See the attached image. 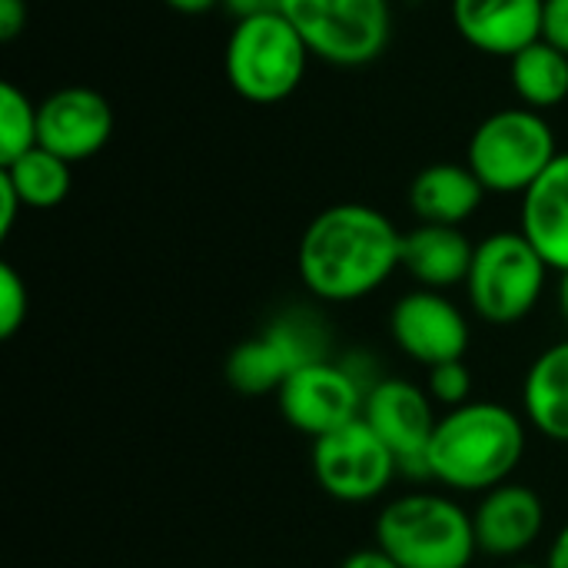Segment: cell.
Returning a JSON list of instances; mask_svg holds the SVG:
<instances>
[{
    "mask_svg": "<svg viewBox=\"0 0 568 568\" xmlns=\"http://www.w3.org/2000/svg\"><path fill=\"white\" fill-rule=\"evenodd\" d=\"M403 270L399 226L369 203L320 210L300 236L296 273L323 303H356L383 290Z\"/></svg>",
    "mask_w": 568,
    "mask_h": 568,
    "instance_id": "1",
    "label": "cell"
},
{
    "mask_svg": "<svg viewBox=\"0 0 568 568\" xmlns=\"http://www.w3.org/2000/svg\"><path fill=\"white\" fill-rule=\"evenodd\" d=\"M526 446V416L503 403L473 399L439 416L426 449V479L449 493L483 496L516 476Z\"/></svg>",
    "mask_w": 568,
    "mask_h": 568,
    "instance_id": "2",
    "label": "cell"
},
{
    "mask_svg": "<svg viewBox=\"0 0 568 568\" xmlns=\"http://www.w3.org/2000/svg\"><path fill=\"white\" fill-rule=\"evenodd\" d=\"M376 546L403 568H469L479 546L473 513L446 493H403L376 516Z\"/></svg>",
    "mask_w": 568,
    "mask_h": 568,
    "instance_id": "3",
    "label": "cell"
},
{
    "mask_svg": "<svg viewBox=\"0 0 568 568\" xmlns=\"http://www.w3.org/2000/svg\"><path fill=\"white\" fill-rule=\"evenodd\" d=\"M310 60L306 40L283 10H276L233 23L223 47V77L246 103L273 106L303 87Z\"/></svg>",
    "mask_w": 568,
    "mask_h": 568,
    "instance_id": "4",
    "label": "cell"
},
{
    "mask_svg": "<svg viewBox=\"0 0 568 568\" xmlns=\"http://www.w3.org/2000/svg\"><path fill=\"white\" fill-rule=\"evenodd\" d=\"M559 140L546 113L503 106L479 120L466 143V163L496 196H523L559 156Z\"/></svg>",
    "mask_w": 568,
    "mask_h": 568,
    "instance_id": "5",
    "label": "cell"
},
{
    "mask_svg": "<svg viewBox=\"0 0 568 568\" xmlns=\"http://www.w3.org/2000/svg\"><path fill=\"white\" fill-rule=\"evenodd\" d=\"M549 263L519 230H496L476 243L466 276V300L489 326L523 323L542 300Z\"/></svg>",
    "mask_w": 568,
    "mask_h": 568,
    "instance_id": "6",
    "label": "cell"
},
{
    "mask_svg": "<svg viewBox=\"0 0 568 568\" xmlns=\"http://www.w3.org/2000/svg\"><path fill=\"white\" fill-rule=\"evenodd\" d=\"M283 17L329 67L376 63L393 40V0H283Z\"/></svg>",
    "mask_w": 568,
    "mask_h": 568,
    "instance_id": "7",
    "label": "cell"
},
{
    "mask_svg": "<svg viewBox=\"0 0 568 568\" xmlns=\"http://www.w3.org/2000/svg\"><path fill=\"white\" fill-rule=\"evenodd\" d=\"M313 476L320 489L346 506H366L389 493L399 463L366 419L313 439Z\"/></svg>",
    "mask_w": 568,
    "mask_h": 568,
    "instance_id": "8",
    "label": "cell"
},
{
    "mask_svg": "<svg viewBox=\"0 0 568 568\" xmlns=\"http://www.w3.org/2000/svg\"><path fill=\"white\" fill-rule=\"evenodd\" d=\"M326 359V339L306 313L273 320L253 339L226 356V383L243 396H276L280 386L306 363Z\"/></svg>",
    "mask_w": 568,
    "mask_h": 568,
    "instance_id": "9",
    "label": "cell"
},
{
    "mask_svg": "<svg viewBox=\"0 0 568 568\" xmlns=\"http://www.w3.org/2000/svg\"><path fill=\"white\" fill-rule=\"evenodd\" d=\"M366 379L349 363L316 359L296 369L276 393L280 416L303 436H326L339 426L363 419Z\"/></svg>",
    "mask_w": 568,
    "mask_h": 568,
    "instance_id": "10",
    "label": "cell"
},
{
    "mask_svg": "<svg viewBox=\"0 0 568 568\" xmlns=\"http://www.w3.org/2000/svg\"><path fill=\"white\" fill-rule=\"evenodd\" d=\"M363 419L389 446L399 463V476L426 479V449L436 433V403L426 386L399 376H383L369 386Z\"/></svg>",
    "mask_w": 568,
    "mask_h": 568,
    "instance_id": "11",
    "label": "cell"
},
{
    "mask_svg": "<svg viewBox=\"0 0 568 568\" xmlns=\"http://www.w3.org/2000/svg\"><path fill=\"white\" fill-rule=\"evenodd\" d=\"M389 336L399 353L426 369L439 363H456L469 349V320L439 290H409L396 300L389 313Z\"/></svg>",
    "mask_w": 568,
    "mask_h": 568,
    "instance_id": "12",
    "label": "cell"
},
{
    "mask_svg": "<svg viewBox=\"0 0 568 568\" xmlns=\"http://www.w3.org/2000/svg\"><path fill=\"white\" fill-rule=\"evenodd\" d=\"M40 146L67 163H87L113 140V106L93 87H60L37 103Z\"/></svg>",
    "mask_w": 568,
    "mask_h": 568,
    "instance_id": "13",
    "label": "cell"
},
{
    "mask_svg": "<svg viewBox=\"0 0 568 568\" xmlns=\"http://www.w3.org/2000/svg\"><path fill=\"white\" fill-rule=\"evenodd\" d=\"M476 546L489 559H516L529 552L546 529V506L532 486L503 483L479 496L473 509Z\"/></svg>",
    "mask_w": 568,
    "mask_h": 568,
    "instance_id": "14",
    "label": "cell"
},
{
    "mask_svg": "<svg viewBox=\"0 0 568 568\" xmlns=\"http://www.w3.org/2000/svg\"><path fill=\"white\" fill-rule=\"evenodd\" d=\"M456 33L479 53L513 60L542 40V0H449Z\"/></svg>",
    "mask_w": 568,
    "mask_h": 568,
    "instance_id": "15",
    "label": "cell"
},
{
    "mask_svg": "<svg viewBox=\"0 0 568 568\" xmlns=\"http://www.w3.org/2000/svg\"><path fill=\"white\" fill-rule=\"evenodd\" d=\"M519 233L549 270L568 273V150L519 196Z\"/></svg>",
    "mask_w": 568,
    "mask_h": 568,
    "instance_id": "16",
    "label": "cell"
},
{
    "mask_svg": "<svg viewBox=\"0 0 568 568\" xmlns=\"http://www.w3.org/2000/svg\"><path fill=\"white\" fill-rule=\"evenodd\" d=\"M476 243L463 233V226L416 223L403 233V270L423 290H453L466 286L473 266Z\"/></svg>",
    "mask_w": 568,
    "mask_h": 568,
    "instance_id": "17",
    "label": "cell"
},
{
    "mask_svg": "<svg viewBox=\"0 0 568 568\" xmlns=\"http://www.w3.org/2000/svg\"><path fill=\"white\" fill-rule=\"evenodd\" d=\"M486 186L469 170V163H429L409 183V210L419 223L463 226L479 213Z\"/></svg>",
    "mask_w": 568,
    "mask_h": 568,
    "instance_id": "18",
    "label": "cell"
},
{
    "mask_svg": "<svg viewBox=\"0 0 568 568\" xmlns=\"http://www.w3.org/2000/svg\"><path fill=\"white\" fill-rule=\"evenodd\" d=\"M523 416L549 443L568 446V339L532 359L523 379Z\"/></svg>",
    "mask_w": 568,
    "mask_h": 568,
    "instance_id": "19",
    "label": "cell"
},
{
    "mask_svg": "<svg viewBox=\"0 0 568 568\" xmlns=\"http://www.w3.org/2000/svg\"><path fill=\"white\" fill-rule=\"evenodd\" d=\"M509 83L523 106L549 113L568 100V53L536 40L509 60Z\"/></svg>",
    "mask_w": 568,
    "mask_h": 568,
    "instance_id": "20",
    "label": "cell"
},
{
    "mask_svg": "<svg viewBox=\"0 0 568 568\" xmlns=\"http://www.w3.org/2000/svg\"><path fill=\"white\" fill-rule=\"evenodd\" d=\"M0 173L13 183L27 210H53L67 200L73 186V163L60 160L43 146L27 150L13 163L0 166Z\"/></svg>",
    "mask_w": 568,
    "mask_h": 568,
    "instance_id": "21",
    "label": "cell"
},
{
    "mask_svg": "<svg viewBox=\"0 0 568 568\" xmlns=\"http://www.w3.org/2000/svg\"><path fill=\"white\" fill-rule=\"evenodd\" d=\"M40 146L37 103L17 83L0 87V166L13 163L27 150Z\"/></svg>",
    "mask_w": 568,
    "mask_h": 568,
    "instance_id": "22",
    "label": "cell"
},
{
    "mask_svg": "<svg viewBox=\"0 0 568 568\" xmlns=\"http://www.w3.org/2000/svg\"><path fill=\"white\" fill-rule=\"evenodd\" d=\"M30 316V290L13 263H0V336L10 339Z\"/></svg>",
    "mask_w": 568,
    "mask_h": 568,
    "instance_id": "23",
    "label": "cell"
},
{
    "mask_svg": "<svg viewBox=\"0 0 568 568\" xmlns=\"http://www.w3.org/2000/svg\"><path fill=\"white\" fill-rule=\"evenodd\" d=\"M426 393L443 409H456V406L473 403V373H469V366L463 359L433 366L429 379H426Z\"/></svg>",
    "mask_w": 568,
    "mask_h": 568,
    "instance_id": "24",
    "label": "cell"
},
{
    "mask_svg": "<svg viewBox=\"0 0 568 568\" xmlns=\"http://www.w3.org/2000/svg\"><path fill=\"white\" fill-rule=\"evenodd\" d=\"M542 40L568 53V0H542Z\"/></svg>",
    "mask_w": 568,
    "mask_h": 568,
    "instance_id": "25",
    "label": "cell"
},
{
    "mask_svg": "<svg viewBox=\"0 0 568 568\" xmlns=\"http://www.w3.org/2000/svg\"><path fill=\"white\" fill-rule=\"evenodd\" d=\"M27 30V0H0V40L10 43Z\"/></svg>",
    "mask_w": 568,
    "mask_h": 568,
    "instance_id": "26",
    "label": "cell"
},
{
    "mask_svg": "<svg viewBox=\"0 0 568 568\" xmlns=\"http://www.w3.org/2000/svg\"><path fill=\"white\" fill-rule=\"evenodd\" d=\"M20 210H27V206H23V200H20V193H17V190H13V183L0 173V240H7V236H10V230H13V223H17Z\"/></svg>",
    "mask_w": 568,
    "mask_h": 568,
    "instance_id": "27",
    "label": "cell"
},
{
    "mask_svg": "<svg viewBox=\"0 0 568 568\" xmlns=\"http://www.w3.org/2000/svg\"><path fill=\"white\" fill-rule=\"evenodd\" d=\"M220 7H223L233 20H250V17H263V13L283 10V0H223Z\"/></svg>",
    "mask_w": 568,
    "mask_h": 568,
    "instance_id": "28",
    "label": "cell"
},
{
    "mask_svg": "<svg viewBox=\"0 0 568 568\" xmlns=\"http://www.w3.org/2000/svg\"><path fill=\"white\" fill-rule=\"evenodd\" d=\"M339 568H403V566H399L386 549H379V546H366V549L349 552Z\"/></svg>",
    "mask_w": 568,
    "mask_h": 568,
    "instance_id": "29",
    "label": "cell"
},
{
    "mask_svg": "<svg viewBox=\"0 0 568 568\" xmlns=\"http://www.w3.org/2000/svg\"><path fill=\"white\" fill-rule=\"evenodd\" d=\"M546 568H568V523L552 536V542H549Z\"/></svg>",
    "mask_w": 568,
    "mask_h": 568,
    "instance_id": "30",
    "label": "cell"
},
{
    "mask_svg": "<svg viewBox=\"0 0 568 568\" xmlns=\"http://www.w3.org/2000/svg\"><path fill=\"white\" fill-rule=\"evenodd\" d=\"M166 7H173L176 13H186V17H200V13H210L213 7H220L223 0H163Z\"/></svg>",
    "mask_w": 568,
    "mask_h": 568,
    "instance_id": "31",
    "label": "cell"
},
{
    "mask_svg": "<svg viewBox=\"0 0 568 568\" xmlns=\"http://www.w3.org/2000/svg\"><path fill=\"white\" fill-rule=\"evenodd\" d=\"M559 306H562V316L568 323V273H562V280H559Z\"/></svg>",
    "mask_w": 568,
    "mask_h": 568,
    "instance_id": "32",
    "label": "cell"
},
{
    "mask_svg": "<svg viewBox=\"0 0 568 568\" xmlns=\"http://www.w3.org/2000/svg\"><path fill=\"white\" fill-rule=\"evenodd\" d=\"M513 568H546V566H532V562H519V566H513Z\"/></svg>",
    "mask_w": 568,
    "mask_h": 568,
    "instance_id": "33",
    "label": "cell"
}]
</instances>
